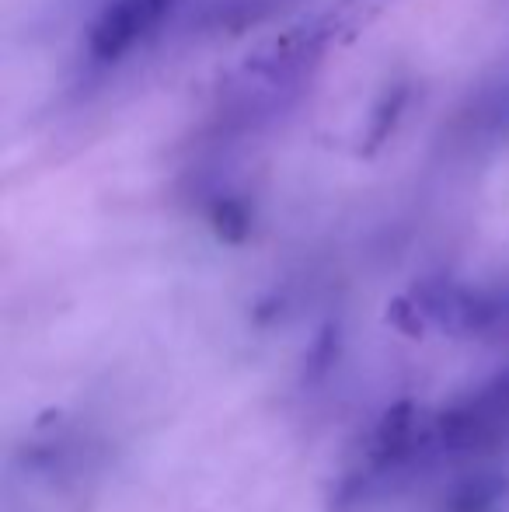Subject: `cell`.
Listing matches in <instances>:
<instances>
[{
    "mask_svg": "<svg viewBox=\"0 0 509 512\" xmlns=\"http://www.w3.org/2000/svg\"><path fill=\"white\" fill-rule=\"evenodd\" d=\"M394 321L401 328H440L454 338H482V342H509V290H485L450 279L415 286L394 304Z\"/></svg>",
    "mask_w": 509,
    "mask_h": 512,
    "instance_id": "1",
    "label": "cell"
},
{
    "mask_svg": "<svg viewBox=\"0 0 509 512\" xmlns=\"http://www.w3.org/2000/svg\"><path fill=\"white\" fill-rule=\"evenodd\" d=\"M178 0H109L88 28V60L98 67L126 60L171 18Z\"/></svg>",
    "mask_w": 509,
    "mask_h": 512,
    "instance_id": "2",
    "label": "cell"
},
{
    "mask_svg": "<svg viewBox=\"0 0 509 512\" xmlns=\"http://www.w3.org/2000/svg\"><path fill=\"white\" fill-rule=\"evenodd\" d=\"M503 492H506V481L499 474H478V478L464 481L457 488L454 499L447 502L443 512H496Z\"/></svg>",
    "mask_w": 509,
    "mask_h": 512,
    "instance_id": "3",
    "label": "cell"
},
{
    "mask_svg": "<svg viewBox=\"0 0 509 512\" xmlns=\"http://www.w3.org/2000/svg\"><path fill=\"white\" fill-rule=\"evenodd\" d=\"M210 223H213V230L231 244L245 241L248 230H252V216H248L245 203H238V199H217V203L210 206Z\"/></svg>",
    "mask_w": 509,
    "mask_h": 512,
    "instance_id": "4",
    "label": "cell"
},
{
    "mask_svg": "<svg viewBox=\"0 0 509 512\" xmlns=\"http://www.w3.org/2000/svg\"><path fill=\"white\" fill-rule=\"evenodd\" d=\"M405 98H408L405 88H394L381 98V105H377V112H374V122H370V133H367L370 147H381L387 136H391L394 122H398V112L405 108Z\"/></svg>",
    "mask_w": 509,
    "mask_h": 512,
    "instance_id": "5",
    "label": "cell"
}]
</instances>
